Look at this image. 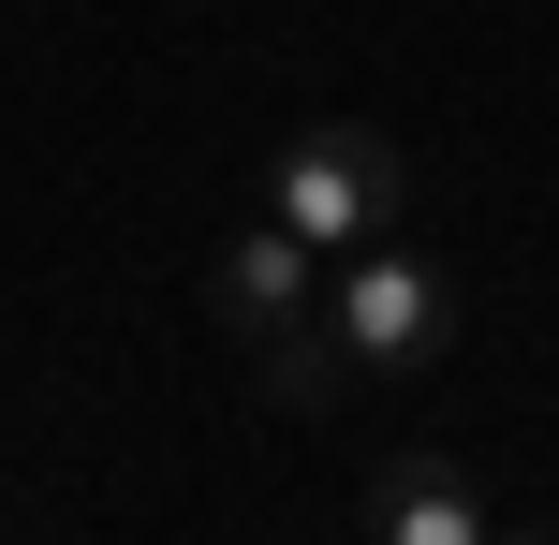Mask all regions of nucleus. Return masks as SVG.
I'll return each mask as SVG.
<instances>
[{
    "label": "nucleus",
    "mask_w": 559,
    "mask_h": 545,
    "mask_svg": "<svg viewBox=\"0 0 559 545\" xmlns=\"http://www.w3.org/2000/svg\"><path fill=\"white\" fill-rule=\"evenodd\" d=\"M368 531L383 545H486V501H472V472L456 458H383V487H368Z\"/></svg>",
    "instance_id": "nucleus-4"
},
{
    "label": "nucleus",
    "mask_w": 559,
    "mask_h": 545,
    "mask_svg": "<svg viewBox=\"0 0 559 545\" xmlns=\"http://www.w3.org/2000/svg\"><path fill=\"white\" fill-rule=\"evenodd\" d=\"M324 324H338V354H354L368 383H427V369L456 354V295H442V265L383 251V236H368V251H354V281L324 295Z\"/></svg>",
    "instance_id": "nucleus-2"
},
{
    "label": "nucleus",
    "mask_w": 559,
    "mask_h": 545,
    "mask_svg": "<svg viewBox=\"0 0 559 545\" xmlns=\"http://www.w3.org/2000/svg\"><path fill=\"white\" fill-rule=\"evenodd\" d=\"M206 310H222L236 340H280V324H309V310H324V251H309L295 222L236 236V251H206Z\"/></svg>",
    "instance_id": "nucleus-3"
},
{
    "label": "nucleus",
    "mask_w": 559,
    "mask_h": 545,
    "mask_svg": "<svg viewBox=\"0 0 559 545\" xmlns=\"http://www.w3.org/2000/svg\"><path fill=\"white\" fill-rule=\"evenodd\" d=\"M397 206H413V177H397V147L368 133V118L295 133L280 177H265V222H295L309 251H368V236H397Z\"/></svg>",
    "instance_id": "nucleus-1"
},
{
    "label": "nucleus",
    "mask_w": 559,
    "mask_h": 545,
    "mask_svg": "<svg viewBox=\"0 0 559 545\" xmlns=\"http://www.w3.org/2000/svg\"><path fill=\"white\" fill-rule=\"evenodd\" d=\"M251 369H265V399H280V413H338V399H354V354H338V324H324V310L280 324V340H251Z\"/></svg>",
    "instance_id": "nucleus-5"
},
{
    "label": "nucleus",
    "mask_w": 559,
    "mask_h": 545,
    "mask_svg": "<svg viewBox=\"0 0 559 545\" xmlns=\"http://www.w3.org/2000/svg\"><path fill=\"white\" fill-rule=\"evenodd\" d=\"M515 545H545V531H515Z\"/></svg>",
    "instance_id": "nucleus-6"
}]
</instances>
